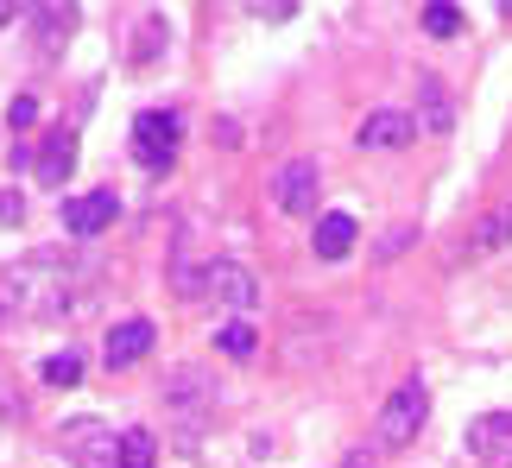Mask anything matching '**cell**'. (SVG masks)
<instances>
[{
	"label": "cell",
	"instance_id": "obj_1",
	"mask_svg": "<svg viewBox=\"0 0 512 468\" xmlns=\"http://www.w3.org/2000/svg\"><path fill=\"white\" fill-rule=\"evenodd\" d=\"M89 285H95V266L83 253H32L19 266H0V329L70 317L89 298Z\"/></svg>",
	"mask_w": 512,
	"mask_h": 468
},
{
	"label": "cell",
	"instance_id": "obj_2",
	"mask_svg": "<svg viewBox=\"0 0 512 468\" xmlns=\"http://www.w3.org/2000/svg\"><path fill=\"white\" fill-rule=\"evenodd\" d=\"M424 418H430V386L424 380H399L386 393L380 418H373V443H380V450H405V443L424 431Z\"/></svg>",
	"mask_w": 512,
	"mask_h": 468
},
{
	"label": "cell",
	"instance_id": "obj_3",
	"mask_svg": "<svg viewBox=\"0 0 512 468\" xmlns=\"http://www.w3.org/2000/svg\"><path fill=\"white\" fill-rule=\"evenodd\" d=\"M57 450H64L76 468H114L121 462V437L102 418H64L57 424Z\"/></svg>",
	"mask_w": 512,
	"mask_h": 468
},
{
	"label": "cell",
	"instance_id": "obj_4",
	"mask_svg": "<svg viewBox=\"0 0 512 468\" xmlns=\"http://www.w3.org/2000/svg\"><path fill=\"white\" fill-rule=\"evenodd\" d=\"M177 114L171 108H146L140 121H133V159H140L146 171H165L171 159H177Z\"/></svg>",
	"mask_w": 512,
	"mask_h": 468
},
{
	"label": "cell",
	"instance_id": "obj_5",
	"mask_svg": "<svg viewBox=\"0 0 512 468\" xmlns=\"http://www.w3.org/2000/svg\"><path fill=\"white\" fill-rule=\"evenodd\" d=\"M203 291L215 304H228L234 317H247V310L260 304V279H253V266H241V260H209L203 266Z\"/></svg>",
	"mask_w": 512,
	"mask_h": 468
},
{
	"label": "cell",
	"instance_id": "obj_6",
	"mask_svg": "<svg viewBox=\"0 0 512 468\" xmlns=\"http://www.w3.org/2000/svg\"><path fill=\"white\" fill-rule=\"evenodd\" d=\"M468 456H475L481 468H512V412H481V418H468Z\"/></svg>",
	"mask_w": 512,
	"mask_h": 468
},
{
	"label": "cell",
	"instance_id": "obj_7",
	"mask_svg": "<svg viewBox=\"0 0 512 468\" xmlns=\"http://www.w3.org/2000/svg\"><path fill=\"white\" fill-rule=\"evenodd\" d=\"M317 184H323L317 159H285L279 178H272V203H279L285 216H310V209H317Z\"/></svg>",
	"mask_w": 512,
	"mask_h": 468
},
{
	"label": "cell",
	"instance_id": "obj_8",
	"mask_svg": "<svg viewBox=\"0 0 512 468\" xmlns=\"http://www.w3.org/2000/svg\"><path fill=\"white\" fill-rule=\"evenodd\" d=\"M114 216H121V197H114V190H83V197L64 203V228L76 241H95L102 228H114Z\"/></svg>",
	"mask_w": 512,
	"mask_h": 468
},
{
	"label": "cell",
	"instance_id": "obj_9",
	"mask_svg": "<svg viewBox=\"0 0 512 468\" xmlns=\"http://www.w3.org/2000/svg\"><path fill=\"white\" fill-rule=\"evenodd\" d=\"M500 247H512V203H500V209H487V216L462 234V247H456V266H468V260H487V253H500Z\"/></svg>",
	"mask_w": 512,
	"mask_h": 468
},
{
	"label": "cell",
	"instance_id": "obj_10",
	"mask_svg": "<svg viewBox=\"0 0 512 468\" xmlns=\"http://www.w3.org/2000/svg\"><path fill=\"white\" fill-rule=\"evenodd\" d=\"M152 342H159V329H152L146 317H127V323H114L108 329V342H102V361L121 374V367H133V361H146L152 355Z\"/></svg>",
	"mask_w": 512,
	"mask_h": 468
},
{
	"label": "cell",
	"instance_id": "obj_11",
	"mask_svg": "<svg viewBox=\"0 0 512 468\" xmlns=\"http://www.w3.org/2000/svg\"><path fill=\"white\" fill-rule=\"evenodd\" d=\"M354 140L373 146V152H399V146L418 140V121H411V114H399V108H373L367 121L354 127Z\"/></svg>",
	"mask_w": 512,
	"mask_h": 468
},
{
	"label": "cell",
	"instance_id": "obj_12",
	"mask_svg": "<svg viewBox=\"0 0 512 468\" xmlns=\"http://www.w3.org/2000/svg\"><path fill=\"white\" fill-rule=\"evenodd\" d=\"M449 127H456V108H449V89L437 83V76H418V133H430V140H443Z\"/></svg>",
	"mask_w": 512,
	"mask_h": 468
},
{
	"label": "cell",
	"instance_id": "obj_13",
	"mask_svg": "<svg viewBox=\"0 0 512 468\" xmlns=\"http://www.w3.org/2000/svg\"><path fill=\"white\" fill-rule=\"evenodd\" d=\"M354 241H361V228H354V216H342V209H329V216H317V234H310V247H317V260H348Z\"/></svg>",
	"mask_w": 512,
	"mask_h": 468
},
{
	"label": "cell",
	"instance_id": "obj_14",
	"mask_svg": "<svg viewBox=\"0 0 512 468\" xmlns=\"http://www.w3.org/2000/svg\"><path fill=\"white\" fill-rule=\"evenodd\" d=\"M70 171H76V133L57 127L51 140H45V152H38V184H45V190H64Z\"/></svg>",
	"mask_w": 512,
	"mask_h": 468
},
{
	"label": "cell",
	"instance_id": "obj_15",
	"mask_svg": "<svg viewBox=\"0 0 512 468\" xmlns=\"http://www.w3.org/2000/svg\"><path fill=\"white\" fill-rule=\"evenodd\" d=\"M114 468H159V437L140 431V424L121 431V462H114Z\"/></svg>",
	"mask_w": 512,
	"mask_h": 468
},
{
	"label": "cell",
	"instance_id": "obj_16",
	"mask_svg": "<svg viewBox=\"0 0 512 468\" xmlns=\"http://www.w3.org/2000/svg\"><path fill=\"white\" fill-rule=\"evenodd\" d=\"M215 348H222L228 361H253V355H260V336H253V323H241V317H234V323H222V329H215Z\"/></svg>",
	"mask_w": 512,
	"mask_h": 468
},
{
	"label": "cell",
	"instance_id": "obj_17",
	"mask_svg": "<svg viewBox=\"0 0 512 468\" xmlns=\"http://www.w3.org/2000/svg\"><path fill=\"white\" fill-rule=\"evenodd\" d=\"M418 26H424V38H456L462 32V13L449 7V0H430V7L418 13Z\"/></svg>",
	"mask_w": 512,
	"mask_h": 468
},
{
	"label": "cell",
	"instance_id": "obj_18",
	"mask_svg": "<svg viewBox=\"0 0 512 468\" xmlns=\"http://www.w3.org/2000/svg\"><path fill=\"white\" fill-rule=\"evenodd\" d=\"M38 374H45V386H76V380H83V355H76V348H64V355H51Z\"/></svg>",
	"mask_w": 512,
	"mask_h": 468
},
{
	"label": "cell",
	"instance_id": "obj_19",
	"mask_svg": "<svg viewBox=\"0 0 512 468\" xmlns=\"http://www.w3.org/2000/svg\"><path fill=\"white\" fill-rule=\"evenodd\" d=\"M159 38H171L159 19H146V32H140V51H133V64H152V57H159Z\"/></svg>",
	"mask_w": 512,
	"mask_h": 468
},
{
	"label": "cell",
	"instance_id": "obj_20",
	"mask_svg": "<svg viewBox=\"0 0 512 468\" xmlns=\"http://www.w3.org/2000/svg\"><path fill=\"white\" fill-rule=\"evenodd\" d=\"M38 121V102H32V95H13V102H7V127H32Z\"/></svg>",
	"mask_w": 512,
	"mask_h": 468
},
{
	"label": "cell",
	"instance_id": "obj_21",
	"mask_svg": "<svg viewBox=\"0 0 512 468\" xmlns=\"http://www.w3.org/2000/svg\"><path fill=\"white\" fill-rule=\"evenodd\" d=\"M0 222H26V197H19V190H0Z\"/></svg>",
	"mask_w": 512,
	"mask_h": 468
},
{
	"label": "cell",
	"instance_id": "obj_22",
	"mask_svg": "<svg viewBox=\"0 0 512 468\" xmlns=\"http://www.w3.org/2000/svg\"><path fill=\"white\" fill-rule=\"evenodd\" d=\"M411 247V228H392L386 234V241H380V260H399V253Z\"/></svg>",
	"mask_w": 512,
	"mask_h": 468
},
{
	"label": "cell",
	"instance_id": "obj_23",
	"mask_svg": "<svg viewBox=\"0 0 512 468\" xmlns=\"http://www.w3.org/2000/svg\"><path fill=\"white\" fill-rule=\"evenodd\" d=\"M342 468H373V462H367V456H348V462H342Z\"/></svg>",
	"mask_w": 512,
	"mask_h": 468
},
{
	"label": "cell",
	"instance_id": "obj_24",
	"mask_svg": "<svg viewBox=\"0 0 512 468\" xmlns=\"http://www.w3.org/2000/svg\"><path fill=\"white\" fill-rule=\"evenodd\" d=\"M7 19H13V7H0V26H7Z\"/></svg>",
	"mask_w": 512,
	"mask_h": 468
},
{
	"label": "cell",
	"instance_id": "obj_25",
	"mask_svg": "<svg viewBox=\"0 0 512 468\" xmlns=\"http://www.w3.org/2000/svg\"><path fill=\"white\" fill-rule=\"evenodd\" d=\"M0 405H13V399H7V393H0ZM13 412H19V405H13Z\"/></svg>",
	"mask_w": 512,
	"mask_h": 468
}]
</instances>
